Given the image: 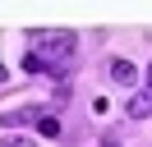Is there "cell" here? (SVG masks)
<instances>
[{"mask_svg": "<svg viewBox=\"0 0 152 147\" xmlns=\"http://www.w3.org/2000/svg\"><path fill=\"white\" fill-rule=\"evenodd\" d=\"M37 60H42V74H51V78H65V69L74 64L78 55V37L74 32H42L37 37Z\"/></svg>", "mask_w": 152, "mask_h": 147, "instance_id": "obj_1", "label": "cell"}, {"mask_svg": "<svg viewBox=\"0 0 152 147\" xmlns=\"http://www.w3.org/2000/svg\"><path fill=\"white\" fill-rule=\"evenodd\" d=\"M28 119L37 124V133H46V138H56V133H60V119L51 115V110H28Z\"/></svg>", "mask_w": 152, "mask_h": 147, "instance_id": "obj_2", "label": "cell"}, {"mask_svg": "<svg viewBox=\"0 0 152 147\" xmlns=\"http://www.w3.org/2000/svg\"><path fill=\"white\" fill-rule=\"evenodd\" d=\"M111 78H115V83H120V87H129V83H134V78H138V69H134V64H129V60H111Z\"/></svg>", "mask_w": 152, "mask_h": 147, "instance_id": "obj_3", "label": "cell"}, {"mask_svg": "<svg viewBox=\"0 0 152 147\" xmlns=\"http://www.w3.org/2000/svg\"><path fill=\"white\" fill-rule=\"evenodd\" d=\"M148 110H152V97H138V101L129 106V115H148Z\"/></svg>", "mask_w": 152, "mask_h": 147, "instance_id": "obj_4", "label": "cell"}, {"mask_svg": "<svg viewBox=\"0 0 152 147\" xmlns=\"http://www.w3.org/2000/svg\"><path fill=\"white\" fill-rule=\"evenodd\" d=\"M0 147H32V138H0Z\"/></svg>", "mask_w": 152, "mask_h": 147, "instance_id": "obj_5", "label": "cell"}, {"mask_svg": "<svg viewBox=\"0 0 152 147\" xmlns=\"http://www.w3.org/2000/svg\"><path fill=\"white\" fill-rule=\"evenodd\" d=\"M148 92H152V64H148Z\"/></svg>", "mask_w": 152, "mask_h": 147, "instance_id": "obj_6", "label": "cell"}]
</instances>
